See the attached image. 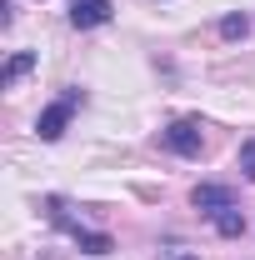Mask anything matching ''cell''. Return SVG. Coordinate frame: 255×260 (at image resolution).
Here are the masks:
<instances>
[{"mask_svg": "<svg viewBox=\"0 0 255 260\" xmlns=\"http://www.w3.org/2000/svg\"><path fill=\"white\" fill-rule=\"evenodd\" d=\"M160 150H170V155H185V160H195V155L205 150L200 120H170V125L160 130Z\"/></svg>", "mask_w": 255, "mask_h": 260, "instance_id": "6da1fadb", "label": "cell"}, {"mask_svg": "<svg viewBox=\"0 0 255 260\" xmlns=\"http://www.w3.org/2000/svg\"><path fill=\"white\" fill-rule=\"evenodd\" d=\"M80 90H65L60 100H55V105H45V110H40V120H35V135H40V140H45V145H50V140H60L65 135V125H70V115H75V105H80Z\"/></svg>", "mask_w": 255, "mask_h": 260, "instance_id": "7a4b0ae2", "label": "cell"}, {"mask_svg": "<svg viewBox=\"0 0 255 260\" xmlns=\"http://www.w3.org/2000/svg\"><path fill=\"white\" fill-rule=\"evenodd\" d=\"M115 5L110 0H70V25L75 30H95V25H110Z\"/></svg>", "mask_w": 255, "mask_h": 260, "instance_id": "3957f363", "label": "cell"}, {"mask_svg": "<svg viewBox=\"0 0 255 260\" xmlns=\"http://www.w3.org/2000/svg\"><path fill=\"white\" fill-rule=\"evenodd\" d=\"M190 205L205 215V220H215L220 210H230V205H235V195L225 190V185H195V190H190Z\"/></svg>", "mask_w": 255, "mask_h": 260, "instance_id": "277c9868", "label": "cell"}, {"mask_svg": "<svg viewBox=\"0 0 255 260\" xmlns=\"http://www.w3.org/2000/svg\"><path fill=\"white\" fill-rule=\"evenodd\" d=\"M70 240H75V245H80V250H85V255H110V250H115V240H110V235H105V230H75V235H70Z\"/></svg>", "mask_w": 255, "mask_h": 260, "instance_id": "5b68a950", "label": "cell"}, {"mask_svg": "<svg viewBox=\"0 0 255 260\" xmlns=\"http://www.w3.org/2000/svg\"><path fill=\"white\" fill-rule=\"evenodd\" d=\"M25 70H35V50H15V55L5 60V70H0V90H10Z\"/></svg>", "mask_w": 255, "mask_h": 260, "instance_id": "8992f818", "label": "cell"}, {"mask_svg": "<svg viewBox=\"0 0 255 260\" xmlns=\"http://www.w3.org/2000/svg\"><path fill=\"white\" fill-rule=\"evenodd\" d=\"M215 235H225V240H235V235H245V215H240V205H230V210H220L215 220Z\"/></svg>", "mask_w": 255, "mask_h": 260, "instance_id": "52a82bcc", "label": "cell"}, {"mask_svg": "<svg viewBox=\"0 0 255 260\" xmlns=\"http://www.w3.org/2000/svg\"><path fill=\"white\" fill-rule=\"evenodd\" d=\"M245 30H250L245 15H225V20H220V35H225V40H245Z\"/></svg>", "mask_w": 255, "mask_h": 260, "instance_id": "ba28073f", "label": "cell"}, {"mask_svg": "<svg viewBox=\"0 0 255 260\" xmlns=\"http://www.w3.org/2000/svg\"><path fill=\"white\" fill-rule=\"evenodd\" d=\"M240 170H245V180H255V135L240 140Z\"/></svg>", "mask_w": 255, "mask_h": 260, "instance_id": "9c48e42d", "label": "cell"}, {"mask_svg": "<svg viewBox=\"0 0 255 260\" xmlns=\"http://www.w3.org/2000/svg\"><path fill=\"white\" fill-rule=\"evenodd\" d=\"M165 260H200V255H190V250H175V255H165Z\"/></svg>", "mask_w": 255, "mask_h": 260, "instance_id": "30bf717a", "label": "cell"}]
</instances>
